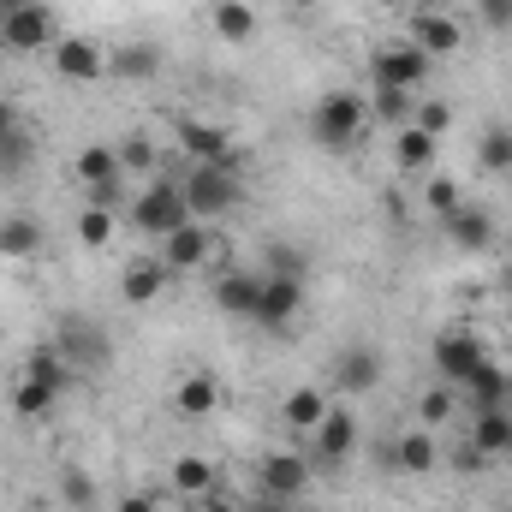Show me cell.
I'll return each instance as SVG.
<instances>
[{
    "label": "cell",
    "instance_id": "obj_1",
    "mask_svg": "<svg viewBox=\"0 0 512 512\" xmlns=\"http://www.w3.org/2000/svg\"><path fill=\"white\" fill-rule=\"evenodd\" d=\"M185 221H197V215H191L179 179H161V173H155V179L137 191V203H131V227L149 233V239H167V233H179Z\"/></svg>",
    "mask_w": 512,
    "mask_h": 512
},
{
    "label": "cell",
    "instance_id": "obj_2",
    "mask_svg": "<svg viewBox=\"0 0 512 512\" xmlns=\"http://www.w3.org/2000/svg\"><path fill=\"white\" fill-rule=\"evenodd\" d=\"M364 120H370V102H364V96H352V90H328V96L310 108V137H316L322 149L340 155V149L358 143Z\"/></svg>",
    "mask_w": 512,
    "mask_h": 512
},
{
    "label": "cell",
    "instance_id": "obj_3",
    "mask_svg": "<svg viewBox=\"0 0 512 512\" xmlns=\"http://www.w3.org/2000/svg\"><path fill=\"white\" fill-rule=\"evenodd\" d=\"M54 42H60L54 6H42V0H12V6L0 12V48H6V54H42V48H54Z\"/></svg>",
    "mask_w": 512,
    "mask_h": 512
},
{
    "label": "cell",
    "instance_id": "obj_4",
    "mask_svg": "<svg viewBox=\"0 0 512 512\" xmlns=\"http://www.w3.org/2000/svg\"><path fill=\"white\" fill-rule=\"evenodd\" d=\"M179 185H185V203H191L197 221H221V215H233L251 197V185L233 179V173H221V167H191Z\"/></svg>",
    "mask_w": 512,
    "mask_h": 512
},
{
    "label": "cell",
    "instance_id": "obj_5",
    "mask_svg": "<svg viewBox=\"0 0 512 512\" xmlns=\"http://www.w3.org/2000/svg\"><path fill=\"white\" fill-rule=\"evenodd\" d=\"M54 346H60V358H66L72 370H108V364H114V340H108V328L90 322V316H78V310L54 322Z\"/></svg>",
    "mask_w": 512,
    "mask_h": 512
},
{
    "label": "cell",
    "instance_id": "obj_6",
    "mask_svg": "<svg viewBox=\"0 0 512 512\" xmlns=\"http://www.w3.org/2000/svg\"><path fill=\"white\" fill-rule=\"evenodd\" d=\"M310 459L298 453V447H274V453H262L256 459V495H274V501H298L304 489H310Z\"/></svg>",
    "mask_w": 512,
    "mask_h": 512
},
{
    "label": "cell",
    "instance_id": "obj_7",
    "mask_svg": "<svg viewBox=\"0 0 512 512\" xmlns=\"http://www.w3.org/2000/svg\"><path fill=\"white\" fill-rule=\"evenodd\" d=\"M304 316V274H262V298H256V328L286 334Z\"/></svg>",
    "mask_w": 512,
    "mask_h": 512
},
{
    "label": "cell",
    "instance_id": "obj_8",
    "mask_svg": "<svg viewBox=\"0 0 512 512\" xmlns=\"http://www.w3.org/2000/svg\"><path fill=\"white\" fill-rule=\"evenodd\" d=\"M429 72H435V60H429L417 42H387V48L370 54V78H376V84H393V90H417Z\"/></svg>",
    "mask_w": 512,
    "mask_h": 512
},
{
    "label": "cell",
    "instance_id": "obj_9",
    "mask_svg": "<svg viewBox=\"0 0 512 512\" xmlns=\"http://www.w3.org/2000/svg\"><path fill=\"white\" fill-rule=\"evenodd\" d=\"M429 358H435V376L447 387H465V376L489 358V346H483L477 334H465V328H447V334L429 346Z\"/></svg>",
    "mask_w": 512,
    "mask_h": 512
},
{
    "label": "cell",
    "instance_id": "obj_10",
    "mask_svg": "<svg viewBox=\"0 0 512 512\" xmlns=\"http://www.w3.org/2000/svg\"><path fill=\"white\" fill-rule=\"evenodd\" d=\"M54 72L66 84H102L108 78V48L96 36H60L54 42Z\"/></svg>",
    "mask_w": 512,
    "mask_h": 512
},
{
    "label": "cell",
    "instance_id": "obj_11",
    "mask_svg": "<svg viewBox=\"0 0 512 512\" xmlns=\"http://www.w3.org/2000/svg\"><path fill=\"white\" fill-rule=\"evenodd\" d=\"M382 376H387V364H382L376 346H346V352L334 358V393H340V399H364V393H376Z\"/></svg>",
    "mask_w": 512,
    "mask_h": 512
},
{
    "label": "cell",
    "instance_id": "obj_12",
    "mask_svg": "<svg viewBox=\"0 0 512 512\" xmlns=\"http://www.w3.org/2000/svg\"><path fill=\"white\" fill-rule=\"evenodd\" d=\"M161 245V262L173 268V274H197L209 256H215V233H209V221H185L179 233H167V239H155Z\"/></svg>",
    "mask_w": 512,
    "mask_h": 512
},
{
    "label": "cell",
    "instance_id": "obj_13",
    "mask_svg": "<svg viewBox=\"0 0 512 512\" xmlns=\"http://www.w3.org/2000/svg\"><path fill=\"white\" fill-rule=\"evenodd\" d=\"M411 42H417L429 60H453V54L465 48V30H459V18H453V12L423 6V12H411Z\"/></svg>",
    "mask_w": 512,
    "mask_h": 512
},
{
    "label": "cell",
    "instance_id": "obj_14",
    "mask_svg": "<svg viewBox=\"0 0 512 512\" xmlns=\"http://www.w3.org/2000/svg\"><path fill=\"white\" fill-rule=\"evenodd\" d=\"M310 447H316V465H346L352 447H358V417H352V405H328V417H322V429L310 435Z\"/></svg>",
    "mask_w": 512,
    "mask_h": 512
},
{
    "label": "cell",
    "instance_id": "obj_15",
    "mask_svg": "<svg viewBox=\"0 0 512 512\" xmlns=\"http://www.w3.org/2000/svg\"><path fill=\"white\" fill-rule=\"evenodd\" d=\"M161 66H167V54H161V42H114L108 48V78H120V84H149V78H161Z\"/></svg>",
    "mask_w": 512,
    "mask_h": 512
},
{
    "label": "cell",
    "instance_id": "obj_16",
    "mask_svg": "<svg viewBox=\"0 0 512 512\" xmlns=\"http://www.w3.org/2000/svg\"><path fill=\"white\" fill-rule=\"evenodd\" d=\"M173 143H179V155L191 161V167H209V161H221L227 149H233V137L221 126H209V120H191V114H179L173 120Z\"/></svg>",
    "mask_w": 512,
    "mask_h": 512
},
{
    "label": "cell",
    "instance_id": "obj_17",
    "mask_svg": "<svg viewBox=\"0 0 512 512\" xmlns=\"http://www.w3.org/2000/svg\"><path fill=\"white\" fill-rule=\"evenodd\" d=\"M441 233H447V245L465 256H483L495 251V215L489 209H471V203H459L447 221H441Z\"/></svg>",
    "mask_w": 512,
    "mask_h": 512
},
{
    "label": "cell",
    "instance_id": "obj_18",
    "mask_svg": "<svg viewBox=\"0 0 512 512\" xmlns=\"http://www.w3.org/2000/svg\"><path fill=\"white\" fill-rule=\"evenodd\" d=\"M387 465L393 471H405V477H429L435 465H441V441H435V429H405L399 441H387Z\"/></svg>",
    "mask_w": 512,
    "mask_h": 512
},
{
    "label": "cell",
    "instance_id": "obj_19",
    "mask_svg": "<svg viewBox=\"0 0 512 512\" xmlns=\"http://www.w3.org/2000/svg\"><path fill=\"white\" fill-rule=\"evenodd\" d=\"M256 298H262V274H251V268H221L209 286V304L221 316H256Z\"/></svg>",
    "mask_w": 512,
    "mask_h": 512
},
{
    "label": "cell",
    "instance_id": "obj_20",
    "mask_svg": "<svg viewBox=\"0 0 512 512\" xmlns=\"http://www.w3.org/2000/svg\"><path fill=\"white\" fill-rule=\"evenodd\" d=\"M167 280H173V268H167L161 256H131L126 274H120V298L143 310V304H155V298L167 292Z\"/></svg>",
    "mask_w": 512,
    "mask_h": 512
},
{
    "label": "cell",
    "instance_id": "obj_21",
    "mask_svg": "<svg viewBox=\"0 0 512 512\" xmlns=\"http://www.w3.org/2000/svg\"><path fill=\"white\" fill-rule=\"evenodd\" d=\"M459 393H465V405H471V411H501V405H512V376L495 364V358H483V364L465 376Z\"/></svg>",
    "mask_w": 512,
    "mask_h": 512
},
{
    "label": "cell",
    "instance_id": "obj_22",
    "mask_svg": "<svg viewBox=\"0 0 512 512\" xmlns=\"http://www.w3.org/2000/svg\"><path fill=\"white\" fill-rule=\"evenodd\" d=\"M209 30H215L227 48H251L256 30H262V18H256L245 0H215V6H209Z\"/></svg>",
    "mask_w": 512,
    "mask_h": 512
},
{
    "label": "cell",
    "instance_id": "obj_23",
    "mask_svg": "<svg viewBox=\"0 0 512 512\" xmlns=\"http://www.w3.org/2000/svg\"><path fill=\"white\" fill-rule=\"evenodd\" d=\"M328 393L322 387H292L286 399H280V417H286V429H298V435H316L322 429V417H328Z\"/></svg>",
    "mask_w": 512,
    "mask_h": 512
},
{
    "label": "cell",
    "instance_id": "obj_24",
    "mask_svg": "<svg viewBox=\"0 0 512 512\" xmlns=\"http://www.w3.org/2000/svg\"><path fill=\"white\" fill-rule=\"evenodd\" d=\"M435 155H441V137H429L423 126H399L393 131V161H399L405 173H429Z\"/></svg>",
    "mask_w": 512,
    "mask_h": 512
},
{
    "label": "cell",
    "instance_id": "obj_25",
    "mask_svg": "<svg viewBox=\"0 0 512 512\" xmlns=\"http://www.w3.org/2000/svg\"><path fill=\"white\" fill-rule=\"evenodd\" d=\"M507 441H512V411H471V447L483 459H507Z\"/></svg>",
    "mask_w": 512,
    "mask_h": 512
},
{
    "label": "cell",
    "instance_id": "obj_26",
    "mask_svg": "<svg viewBox=\"0 0 512 512\" xmlns=\"http://www.w3.org/2000/svg\"><path fill=\"white\" fill-rule=\"evenodd\" d=\"M48 245V233H42V221H30V215H6L0 221V256H18V262H36Z\"/></svg>",
    "mask_w": 512,
    "mask_h": 512
},
{
    "label": "cell",
    "instance_id": "obj_27",
    "mask_svg": "<svg viewBox=\"0 0 512 512\" xmlns=\"http://www.w3.org/2000/svg\"><path fill=\"white\" fill-rule=\"evenodd\" d=\"M167 489H173V495L203 501V495L215 489V465H209L203 453H179V459H173V471H167Z\"/></svg>",
    "mask_w": 512,
    "mask_h": 512
},
{
    "label": "cell",
    "instance_id": "obj_28",
    "mask_svg": "<svg viewBox=\"0 0 512 512\" xmlns=\"http://www.w3.org/2000/svg\"><path fill=\"white\" fill-rule=\"evenodd\" d=\"M215 405H221V382L209 370H197V376H185V382L173 387V411L179 417H209Z\"/></svg>",
    "mask_w": 512,
    "mask_h": 512
},
{
    "label": "cell",
    "instance_id": "obj_29",
    "mask_svg": "<svg viewBox=\"0 0 512 512\" xmlns=\"http://www.w3.org/2000/svg\"><path fill=\"white\" fill-rule=\"evenodd\" d=\"M453 411H459V387L435 382V387H423V393H417V423H423V429H435V435H441V429L453 423Z\"/></svg>",
    "mask_w": 512,
    "mask_h": 512
},
{
    "label": "cell",
    "instance_id": "obj_30",
    "mask_svg": "<svg viewBox=\"0 0 512 512\" xmlns=\"http://www.w3.org/2000/svg\"><path fill=\"white\" fill-rule=\"evenodd\" d=\"M411 114H417V102H411V90H393V84H376V96H370V120L387 131L411 126Z\"/></svg>",
    "mask_w": 512,
    "mask_h": 512
},
{
    "label": "cell",
    "instance_id": "obj_31",
    "mask_svg": "<svg viewBox=\"0 0 512 512\" xmlns=\"http://www.w3.org/2000/svg\"><path fill=\"white\" fill-rule=\"evenodd\" d=\"M24 376H36V382H48L54 393H66L78 370L60 358V346H30V358H24Z\"/></svg>",
    "mask_w": 512,
    "mask_h": 512
},
{
    "label": "cell",
    "instance_id": "obj_32",
    "mask_svg": "<svg viewBox=\"0 0 512 512\" xmlns=\"http://www.w3.org/2000/svg\"><path fill=\"white\" fill-rule=\"evenodd\" d=\"M78 179L84 185H114V179H126L120 173V155H114V143H90V149H78Z\"/></svg>",
    "mask_w": 512,
    "mask_h": 512
},
{
    "label": "cell",
    "instance_id": "obj_33",
    "mask_svg": "<svg viewBox=\"0 0 512 512\" xmlns=\"http://www.w3.org/2000/svg\"><path fill=\"white\" fill-rule=\"evenodd\" d=\"M477 167L495 173V179H507L512 173V126H483V137H477Z\"/></svg>",
    "mask_w": 512,
    "mask_h": 512
},
{
    "label": "cell",
    "instance_id": "obj_34",
    "mask_svg": "<svg viewBox=\"0 0 512 512\" xmlns=\"http://www.w3.org/2000/svg\"><path fill=\"white\" fill-rule=\"evenodd\" d=\"M60 399H66V393H54V387L36 382V376H18V382H12V411H18V417H48Z\"/></svg>",
    "mask_w": 512,
    "mask_h": 512
},
{
    "label": "cell",
    "instance_id": "obj_35",
    "mask_svg": "<svg viewBox=\"0 0 512 512\" xmlns=\"http://www.w3.org/2000/svg\"><path fill=\"white\" fill-rule=\"evenodd\" d=\"M114 155H120V173H149V179H155V161H161V149H155L143 131H131L126 143H114Z\"/></svg>",
    "mask_w": 512,
    "mask_h": 512
},
{
    "label": "cell",
    "instance_id": "obj_36",
    "mask_svg": "<svg viewBox=\"0 0 512 512\" xmlns=\"http://www.w3.org/2000/svg\"><path fill=\"white\" fill-rule=\"evenodd\" d=\"M60 501H66L72 512H96V483H90V471L60 465Z\"/></svg>",
    "mask_w": 512,
    "mask_h": 512
},
{
    "label": "cell",
    "instance_id": "obj_37",
    "mask_svg": "<svg viewBox=\"0 0 512 512\" xmlns=\"http://www.w3.org/2000/svg\"><path fill=\"white\" fill-rule=\"evenodd\" d=\"M78 245L84 251H108L114 245V209H84L78 215Z\"/></svg>",
    "mask_w": 512,
    "mask_h": 512
},
{
    "label": "cell",
    "instance_id": "obj_38",
    "mask_svg": "<svg viewBox=\"0 0 512 512\" xmlns=\"http://www.w3.org/2000/svg\"><path fill=\"white\" fill-rule=\"evenodd\" d=\"M423 203H429V209L447 221V215L465 203V191H459V179H453V173H429V185H423Z\"/></svg>",
    "mask_w": 512,
    "mask_h": 512
},
{
    "label": "cell",
    "instance_id": "obj_39",
    "mask_svg": "<svg viewBox=\"0 0 512 512\" xmlns=\"http://www.w3.org/2000/svg\"><path fill=\"white\" fill-rule=\"evenodd\" d=\"M411 126H423L429 137H447V131H453V102H417Z\"/></svg>",
    "mask_w": 512,
    "mask_h": 512
},
{
    "label": "cell",
    "instance_id": "obj_40",
    "mask_svg": "<svg viewBox=\"0 0 512 512\" xmlns=\"http://www.w3.org/2000/svg\"><path fill=\"white\" fill-rule=\"evenodd\" d=\"M268 274H310V256L292 245H268Z\"/></svg>",
    "mask_w": 512,
    "mask_h": 512
},
{
    "label": "cell",
    "instance_id": "obj_41",
    "mask_svg": "<svg viewBox=\"0 0 512 512\" xmlns=\"http://www.w3.org/2000/svg\"><path fill=\"white\" fill-rule=\"evenodd\" d=\"M0 167H6V173H18V167H30V137H24V131H12V137L0 143Z\"/></svg>",
    "mask_w": 512,
    "mask_h": 512
},
{
    "label": "cell",
    "instance_id": "obj_42",
    "mask_svg": "<svg viewBox=\"0 0 512 512\" xmlns=\"http://www.w3.org/2000/svg\"><path fill=\"white\" fill-rule=\"evenodd\" d=\"M114 512H161V489H131V495H120Z\"/></svg>",
    "mask_w": 512,
    "mask_h": 512
},
{
    "label": "cell",
    "instance_id": "obj_43",
    "mask_svg": "<svg viewBox=\"0 0 512 512\" xmlns=\"http://www.w3.org/2000/svg\"><path fill=\"white\" fill-rule=\"evenodd\" d=\"M477 12L489 30H512V0H477Z\"/></svg>",
    "mask_w": 512,
    "mask_h": 512
},
{
    "label": "cell",
    "instance_id": "obj_44",
    "mask_svg": "<svg viewBox=\"0 0 512 512\" xmlns=\"http://www.w3.org/2000/svg\"><path fill=\"white\" fill-rule=\"evenodd\" d=\"M120 203V179L114 185H90V209H114Z\"/></svg>",
    "mask_w": 512,
    "mask_h": 512
},
{
    "label": "cell",
    "instance_id": "obj_45",
    "mask_svg": "<svg viewBox=\"0 0 512 512\" xmlns=\"http://www.w3.org/2000/svg\"><path fill=\"white\" fill-rule=\"evenodd\" d=\"M197 507H203V512H245L239 501H227V495H215V489H209V495H203Z\"/></svg>",
    "mask_w": 512,
    "mask_h": 512
},
{
    "label": "cell",
    "instance_id": "obj_46",
    "mask_svg": "<svg viewBox=\"0 0 512 512\" xmlns=\"http://www.w3.org/2000/svg\"><path fill=\"white\" fill-rule=\"evenodd\" d=\"M245 512H292V501H274V495H256Z\"/></svg>",
    "mask_w": 512,
    "mask_h": 512
},
{
    "label": "cell",
    "instance_id": "obj_47",
    "mask_svg": "<svg viewBox=\"0 0 512 512\" xmlns=\"http://www.w3.org/2000/svg\"><path fill=\"white\" fill-rule=\"evenodd\" d=\"M12 131H18V114H12V108H6V102H0V143H6V137H12Z\"/></svg>",
    "mask_w": 512,
    "mask_h": 512
},
{
    "label": "cell",
    "instance_id": "obj_48",
    "mask_svg": "<svg viewBox=\"0 0 512 512\" xmlns=\"http://www.w3.org/2000/svg\"><path fill=\"white\" fill-rule=\"evenodd\" d=\"M376 6H387V12H399V6H405V0H376Z\"/></svg>",
    "mask_w": 512,
    "mask_h": 512
},
{
    "label": "cell",
    "instance_id": "obj_49",
    "mask_svg": "<svg viewBox=\"0 0 512 512\" xmlns=\"http://www.w3.org/2000/svg\"><path fill=\"white\" fill-rule=\"evenodd\" d=\"M292 6H316V0H292Z\"/></svg>",
    "mask_w": 512,
    "mask_h": 512
},
{
    "label": "cell",
    "instance_id": "obj_50",
    "mask_svg": "<svg viewBox=\"0 0 512 512\" xmlns=\"http://www.w3.org/2000/svg\"><path fill=\"white\" fill-rule=\"evenodd\" d=\"M6 6H12V0H0V12H6Z\"/></svg>",
    "mask_w": 512,
    "mask_h": 512
},
{
    "label": "cell",
    "instance_id": "obj_51",
    "mask_svg": "<svg viewBox=\"0 0 512 512\" xmlns=\"http://www.w3.org/2000/svg\"><path fill=\"white\" fill-rule=\"evenodd\" d=\"M507 459H512V441H507Z\"/></svg>",
    "mask_w": 512,
    "mask_h": 512
},
{
    "label": "cell",
    "instance_id": "obj_52",
    "mask_svg": "<svg viewBox=\"0 0 512 512\" xmlns=\"http://www.w3.org/2000/svg\"><path fill=\"white\" fill-rule=\"evenodd\" d=\"M507 286H512V268H507Z\"/></svg>",
    "mask_w": 512,
    "mask_h": 512
},
{
    "label": "cell",
    "instance_id": "obj_53",
    "mask_svg": "<svg viewBox=\"0 0 512 512\" xmlns=\"http://www.w3.org/2000/svg\"><path fill=\"white\" fill-rule=\"evenodd\" d=\"M507 512H512V501H507Z\"/></svg>",
    "mask_w": 512,
    "mask_h": 512
}]
</instances>
